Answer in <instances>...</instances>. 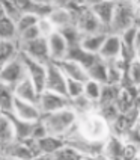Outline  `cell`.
<instances>
[{"mask_svg":"<svg viewBox=\"0 0 140 160\" xmlns=\"http://www.w3.org/2000/svg\"><path fill=\"white\" fill-rule=\"evenodd\" d=\"M77 127H79L80 134L90 141H105L112 134L110 133L112 125L99 113L98 109L86 115H80Z\"/></svg>","mask_w":140,"mask_h":160,"instance_id":"6da1fadb","label":"cell"},{"mask_svg":"<svg viewBox=\"0 0 140 160\" xmlns=\"http://www.w3.org/2000/svg\"><path fill=\"white\" fill-rule=\"evenodd\" d=\"M42 121L48 130V134L66 138L79 122V115L72 107H66L53 113L42 115Z\"/></svg>","mask_w":140,"mask_h":160,"instance_id":"7a4b0ae2","label":"cell"},{"mask_svg":"<svg viewBox=\"0 0 140 160\" xmlns=\"http://www.w3.org/2000/svg\"><path fill=\"white\" fill-rule=\"evenodd\" d=\"M136 20H139V11L133 5L130 0H122L118 2V6L114 11L113 21L110 24V32L112 33H122L123 30L130 29L131 26L139 24Z\"/></svg>","mask_w":140,"mask_h":160,"instance_id":"3957f363","label":"cell"},{"mask_svg":"<svg viewBox=\"0 0 140 160\" xmlns=\"http://www.w3.org/2000/svg\"><path fill=\"white\" fill-rule=\"evenodd\" d=\"M26 77L27 70L23 59H21V54L17 59L2 65V68H0V83H2V86L14 89L21 80H24Z\"/></svg>","mask_w":140,"mask_h":160,"instance_id":"277c9868","label":"cell"},{"mask_svg":"<svg viewBox=\"0 0 140 160\" xmlns=\"http://www.w3.org/2000/svg\"><path fill=\"white\" fill-rule=\"evenodd\" d=\"M38 106L41 109L42 115H47V113H53V112L71 107V100L66 95H63V94H57V92L44 89L39 94Z\"/></svg>","mask_w":140,"mask_h":160,"instance_id":"5b68a950","label":"cell"},{"mask_svg":"<svg viewBox=\"0 0 140 160\" xmlns=\"http://www.w3.org/2000/svg\"><path fill=\"white\" fill-rule=\"evenodd\" d=\"M21 59L26 65L27 77L35 83V86L39 89V92H42L45 89V80H47V63L36 61L33 58H29L24 53H21Z\"/></svg>","mask_w":140,"mask_h":160,"instance_id":"8992f818","label":"cell"},{"mask_svg":"<svg viewBox=\"0 0 140 160\" xmlns=\"http://www.w3.org/2000/svg\"><path fill=\"white\" fill-rule=\"evenodd\" d=\"M66 83H68V79H66L65 72L62 71V68L57 65V62H51V61H50V62L47 63L45 89L66 95ZM66 97H68V95H66Z\"/></svg>","mask_w":140,"mask_h":160,"instance_id":"52a82bcc","label":"cell"},{"mask_svg":"<svg viewBox=\"0 0 140 160\" xmlns=\"http://www.w3.org/2000/svg\"><path fill=\"white\" fill-rule=\"evenodd\" d=\"M47 44H48V53H50L51 62H60L63 59H66L70 52V44L65 39V36L60 33V30H56L54 33L48 36Z\"/></svg>","mask_w":140,"mask_h":160,"instance_id":"ba28073f","label":"cell"},{"mask_svg":"<svg viewBox=\"0 0 140 160\" xmlns=\"http://www.w3.org/2000/svg\"><path fill=\"white\" fill-rule=\"evenodd\" d=\"M116 6H118V2H112V0H95L89 5L90 11L98 17V20L103 23V26L109 32H110V24L113 21Z\"/></svg>","mask_w":140,"mask_h":160,"instance_id":"9c48e42d","label":"cell"},{"mask_svg":"<svg viewBox=\"0 0 140 160\" xmlns=\"http://www.w3.org/2000/svg\"><path fill=\"white\" fill-rule=\"evenodd\" d=\"M12 115H15L20 119H24L29 122H36L39 119H42V112L36 103H30V101H24L15 97V104H14V110Z\"/></svg>","mask_w":140,"mask_h":160,"instance_id":"30bf717a","label":"cell"},{"mask_svg":"<svg viewBox=\"0 0 140 160\" xmlns=\"http://www.w3.org/2000/svg\"><path fill=\"white\" fill-rule=\"evenodd\" d=\"M21 53H24L29 58H33L41 62H50V53H48V44L47 38L41 36L35 41L21 44Z\"/></svg>","mask_w":140,"mask_h":160,"instance_id":"8fae6325","label":"cell"},{"mask_svg":"<svg viewBox=\"0 0 140 160\" xmlns=\"http://www.w3.org/2000/svg\"><path fill=\"white\" fill-rule=\"evenodd\" d=\"M75 24L81 30V33H95V32H109L103 23L98 20L95 14L90 11V8H88L86 11H83L80 15L75 17Z\"/></svg>","mask_w":140,"mask_h":160,"instance_id":"7c38bea8","label":"cell"},{"mask_svg":"<svg viewBox=\"0 0 140 160\" xmlns=\"http://www.w3.org/2000/svg\"><path fill=\"white\" fill-rule=\"evenodd\" d=\"M122 53H123V44L122 39H121V35L110 32L107 39H105L104 45H103V48H101L99 58L107 61V62H112V61H116L118 58H121Z\"/></svg>","mask_w":140,"mask_h":160,"instance_id":"4fadbf2b","label":"cell"},{"mask_svg":"<svg viewBox=\"0 0 140 160\" xmlns=\"http://www.w3.org/2000/svg\"><path fill=\"white\" fill-rule=\"evenodd\" d=\"M128 143L123 142L121 136L110 134L104 142V156L109 160H125Z\"/></svg>","mask_w":140,"mask_h":160,"instance_id":"5bb4252c","label":"cell"},{"mask_svg":"<svg viewBox=\"0 0 140 160\" xmlns=\"http://www.w3.org/2000/svg\"><path fill=\"white\" fill-rule=\"evenodd\" d=\"M57 65L62 68V71L65 72L66 79L79 80V82H83V83H86L89 80L88 68H84L81 63L75 62L72 59H63L60 62H57Z\"/></svg>","mask_w":140,"mask_h":160,"instance_id":"9a60e30c","label":"cell"},{"mask_svg":"<svg viewBox=\"0 0 140 160\" xmlns=\"http://www.w3.org/2000/svg\"><path fill=\"white\" fill-rule=\"evenodd\" d=\"M110 32H95V33H84L83 38H81V42H80V47L83 50H86L89 53L96 54L99 56L101 53V48L104 45L105 39L109 36Z\"/></svg>","mask_w":140,"mask_h":160,"instance_id":"2e32d148","label":"cell"},{"mask_svg":"<svg viewBox=\"0 0 140 160\" xmlns=\"http://www.w3.org/2000/svg\"><path fill=\"white\" fill-rule=\"evenodd\" d=\"M15 97L20 100H24V101H30V103H36L38 104V100H39V89L35 86V83L32 80L26 77L24 80H21L15 88L12 89Z\"/></svg>","mask_w":140,"mask_h":160,"instance_id":"e0dca14e","label":"cell"},{"mask_svg":"<svg viewBox=\"0 0 140 160\" xmlns=\"http://www.w3.org/2000/svg\"><path fill=\"white\" fill-rule=\"evenodd\" d=\"M0 141H2V150H6L14 142H17L15 128L8 113H2L0 116Z\"/></svg>","mask_w":140,"mask_h":160,"instance_id":"ac0fdd59","label":"cell"},{"mask_svg":"<svg viewBox=\"0 0 140 160\" xmlns=\"http://www.w3.org/2000/svg\"><path fill=\"white\" fill-rule=\"evenodd\" d=\"M21 54V42L18 39H2L0 41V61L2 65L17 59Z\"/></svg>","mask_w":140,"mask_h":160,"instance_id":"d6986e66","label":"cell"},{"mask_svg":"<svg viewBox=\"0 0 140 160\" xmlns=\"http://www.w3.org/2000/svg\"><path fill=\"white\" fill-rule=\"evenodd\" d=\"M50 20L54 23V26L57 30H60L63 27L71 26L75 23V17L68 8H59V6H53L51 12H50Z\"/></svg>","mask_w":140,"mask_h":160,"instance_id":"ffe728a7","label":"cell"},{"mask_svg":"<svg viewBox=\"0 0 140 160\" xmlns=\"http://www.w3.org/2000/svg\"><path fill=\"white\" fill-rule=\"evenodd\" d=\"M36 142H38L39 154H54V152L59 151L62 147L66 143V139H65V138H60V136L48 134V136H45V138L36 141Z\"/></svg>","mask_w":140,"mask_h":160,"instance_id":"44dd1931","label":"cell"},{"mask_svg":"<svg viewBox=\"0 0 140 160\" xmlns=\"http://www.w3.org/2000/svg\"><path fill=\"white\" fill-rule=\"evenodd\" d=\"M66 59H72V61H75V62L81 63L84 68H89L90 65H94V63L99 59V56L83 50L80 45H75V47H70V52H68Z\"/></svg>","mask_w":140,"mask_h":160,"instance_id":"7402d4cb","label":"cell"},{"mask_svg":"<svg viewBox=\"0 0 140 160\" xmlns=\"http://www.w3.org/2000/svg\"><path fill=\"white\" fill-rule=\"evenodd\" d=\"M88 74L90 80H96V82L105 85L109 80V62L99 58L94 65H90L88 68Z\"/></svg>","mask_w":140,"mask_h":160,"instance_id":"603a6c76","label":"cell"},{"mask_svg":"<svg viewBox=\"0 0 140 160\" xmlns=\"http://www.w3.org/2000/svg\"><path fill=\"white\" fill-rule=\"evenodd\" d=\"M12 119V124L15 128V134H17V141H27L32 139V132H33V124L35 122H29L24 119H20L12 113H8Z\"/></svg>","mask_w":140,"mask_h":160,"instance_id":"cb8c5ba5","label":"cell"},{"mask_svg":"<svg viewBox=\"0 0 140 160\" xmlns=\"http://www.w3.org/2000/svg\"><path fill=\"white\" fill-rule=\"evenodd\" d=\"M0 38L2 39H18L17 21L8 15H0Z\"/></svg>","mask_w":140,"mask_h":160,"instance_id":"d4e9b609","label":"cell"},{"mask_svg":"<svg viewBox=\"0 0 140 160\" xmlns=\"http://www.w3.org/2000/svg\"><path fill=\"white\" fill-rule=\"evenodd\" d=\"M71 107L77 112V115H86V113H90V112H94L98 109V104L94 103L92 100H89L84 94L83 95H80L77 98H72L71 100Z\"/></svg>","mask_w":140,"mask_h":160,"instance_id":"484cf974","label":"cell"},{"mask_svg":"<svg viewBox=\"0 0 140 160\" xmlns=\"http://www.w3.org/2000/svg\"><path fill=\"white\" fill-rule=\"evenodd\" d=\"M14 104H15L14 91L11 88L2 86V92H0V109H2V113H12Z\"/></svg>","mask_w":140,"mask_h":160,"instance_id":"4316f807","label":"cell"},{"mask_svg":"<svg viewBox=\"0 0 140 160\" xmlns=\"http://www.w3.org/2000/svg\"><path fill=\"white\" fill-rule=\"evenodd\" d=\"M53 156H54V160H84L81 152L77 148H74L72 145H70L68 142L65 143L59 151L54 152Z\"/></svg>","mask_w":140,"mask_h":160,"instance_id":"83f0119b","label":"cell"},{"mask_svg":"<svg viewBox=\"0 0 140 160\" xmlns=\"http://www.w3.org/2000/svg\"><path fill=\"white\" fill-rule=\"evenodd\" d=\"M103 88H104L103 83L89 79L88 82L84 83V95H86L89 100H92L94 103L98 104L99 100H101V95H103Z\"/></svg>","mask_w":140,"mask_h":160,"instance_id":"f1b7e54d","label":"cell"},{"mask_svg":"<svg viewBox=\"0 0 140 160\" xmlns=\"http://www.w3.org/2000/svg\"><path fill=\"white\" fill-rule=\"evenodd\" d=\"M60 33L65 36V39L68 41L70 47L80 45L81 38H83V33H81V30L77 27L75 23H74V24H71V26H66V27H63V29H60Z\"/></svg>","mask_w":140,"mask_h":160,"instance_id":"f546056e","label":"cell"},{"mask_svg":"<svg viewBox=\"0 0 140 160\" xmlns=\"http://www.w3.org/2000/svg\"><path fill=\"white\" fill-rule=\"evenodd\" d=\"M38 21H39V15H38V14H33V12H26V14H23L17 21L18 35H20L21 32L27 30V29H30V27L38 26Z\"/></svg>","mask_w":140,"mask_h":160,"instance_id":"4dcf8cb0","label":"cell"},{"mask_svg":"<svg viewBox=\"0 0 140 160\" xmlns=\"http://www.w3.org/2000/svg\"><path fill=\"white\" fill-rule=\"evenodd\" d=\"M127 79H128V82H130V85L133 88L140 89V62L137 59H133L130 65H128Z\"/></svg>","mask_w":140,"mask_h":160,"instance_id":"1f68e13d","label":"cell"},{"mask_svg":"<svg viewBox=\"0 0 140 160\" xmlns=\"http://www.w3.org/2000/svg\"><path fill=\"white\" fill-rule=\"evenodd\" d=\"M84 94V83L83 82H79V80H72L68 79V83H66V95L70 100L72 98H77L80 95Z\"/></svg>","mask_w":140,"mask_h":160,"instance_id":"d6a6232c","label":"cell"},{"mask_svg":"<svg viewBox=\"0 0 140 160\" xmlns=\"http://www.w3.org/2000/svg\"><path fill=\"white\" fill-rule=\"evenodd\" d=\"M38 29H39V32H41V35L44 36V38H48V36L54 33L57 29L54 26V23H53L50 17L48 15H44V17H39V21H38Z\"/></svg>","mask_w":140,"mask_h":160,"instance_id":"836d02e7","label":"cell"},{"mask_svg":"<svg viewBox=\"0 0 140 160\" xmlns=\"http://www.w3.org/2000/svg\"><path fill=\"white\" fill-rule=\"evenodd\" d=\"M2 14L8 15L9 18H12V20H15V21H18V18L23 15V12H21L11 0H2Z\"/></svg>","mask_w":140,"mask_h":160,"instance_id":"e575fe53","label":"cell"},{"mask_svg":"<svg viewBox=\"0 0 140 160\" xmlns=\"http://www.w3.org/2000/svg\"><path fill=\"white\" fill-rule=\"evenodd\" d=\"M41 32H39V29L38 26L35 27H30V29H27L24 32H21L20 35H18V41L21 42V44H24V42H30V41H35L38 38H41Z\"/></svg>","mask_w":140,"mask_h":160,"instance_id":"d590c367","label":"cell"},{"mask_svg":"<svg viewBox=\"0 0 140 160\" xmlns=\"http://www.w3.org/2000/svg\"><path fill=\"white\" fill-rule=\"evenodd\" d=\"M45 136H48V130H47V127H45L44 121H42V119H39V121H36L35 124H33L32 139L39 141V139H42V138H45Z\"/></svg>","mask_w":140,"mask_h":160,"instance_id":"8d00e7d4","label":"cell"},{"mask_svg":"<svg viewBox=\"0 0 140 160\" xmlns=\"http://www.w3.org/2000/svg\"><path fill=\"white\" fill-rule=\"evenodd\" d=\"M33 160H54V156L53 154H39Z\"/></svg>","mask_w":140,"mask_h":160,"instance_id":"74e56055","label":"cell"},{"mask_svg":"<svg viewBox=\"0 0 140 160\" xmlns=\"http://www.w3.org/2000/svg\"><path fill=\"white\" fill-rule=\"evenodd\" d=\"M39 6H53V0H33Z\"/></svg>","mask_w":140,"mask_h":160,"instance_id":"f35d334b","label":"cell"},{"mask_svg":"<svg viewBox=\"0 0 140 160\" xmlns=\"http://www.w3.org/2000/svg\"><path fill=\"white\" fill-rule=\"evenodd\" d=\"M140 48V24H139V29H137V35H136V50Z\"/></svg>","mask_w":140,"mask_h":160,"instance_id":"ab89813d","label":"cell"},{"mask_svg":"<svg viewBox=\"0 0 140 160\" xmlns=\"http://www.w3.org/2000/svg\"><path fill=\"white\" fill-rule=\"evenodd\" d=\"M136 59L140 62V48H137V50H136Z\"/></svg>","mask_w":140,"mask_h":160,"instance_id":"60d3db41","label":"cell"},{"mask_svg":"<svg viewBox=\"0 0 140 160\" xmlns=\"http://www.w3.org/2000/svg\"><path fill=\"white\" fill-rule=\"evenodd\" d=\"M2 160H17V159H12V157H2Z\"/></svg>","mask_w":140,"mask_h":160,"instance_id":"b9f144b4","label":"cell"},{"mask_svg":"<svg viewBox=\"0 0 140 160\" xmlns=\"http://www.w3.org/2000/svg\"><path fill=\"white\" fill-rule=\"evenodd\" d=\"M84 2H88L89 5H90V3H92V2H95V0H84Z\"/></svg>","mask_w":140,"mask_h":160,"instance_id":"7bdbcfd3","label":"cell"},{"mask_svg":"<svg viewBox=\"0 0 140 160\" xmlns=\"http://www.w3.org/2000/svg\"><path fill=\"white\" fill-rule=\"evenodd\" d=\"M112 2H119V0H112Z\"/></svg>","mask_w":140,"mask_h":160,"instance_id":"ee69618b","label":"cell"},{"mask_svg":"<svg viewBox=\"0 0 140 160\" xmlns=\"http://www.w3.org/2000/svg\"><path fill=\"white\" fill-rule=\"evenodd\" d=\"M119 2H122V0H119Z\"/></svg>","mask_w":140,"mask_h":160,"instance_id":"f6af8a7d","label":"cell"},{"mask_svg":"<svg viewBox=\"0 0 140 160\" xmlns=\"http://www.w3.org/2000/svg\"><path fill=\"white\" fill-rule=\"evenodd\" d=\"M139 109H140V106H139Z\"/></svg>","mask_w":140,"mask_h":160,"instance_id":"bcb514c9","label":"cell"},{"mask_svg":"<svg viewBox=\"0 0 140 160\" xmlns=\"http://www.w3.org/2000/svg\"><path fill=\"white\" fill-rule=\"evenodd\" d=\"M139 24H140V23H139Z\"/></svg>","mask_w":140,"mask_h":160,"instance_id":"7dc6e473","label":"cell"}]
</instances>
